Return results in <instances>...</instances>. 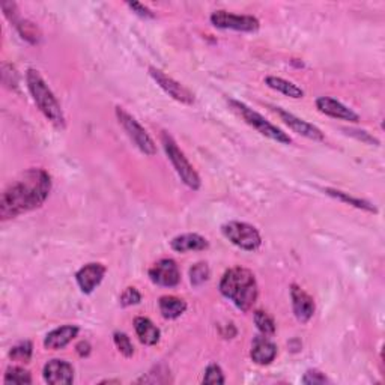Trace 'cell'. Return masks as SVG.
<instances>
[{
  "label": "cell",
  "mask_w": 385,
  "mask_h": 385,
  "mask_svg": "<svg viewBox=\"0 0 385 385\" xmlns=\"http://www.w3.org/2000/svg\"><path fill=\"white\" fill-rule=\"evenodd\" d=\"M161 143H163V148L166 151L167 158L170 160L173 169L176 170L181 181L184 182L190 190L197 191L202 186V181L199 173L195 170V167H192V165L186 157V153L179 149L176 142L173 140V137L169 133L161 134Z\"/></svg>",
  "instance_id": "277c9868"
},
{
  "label": "cell",
  "mask_w": 385,
  "mask_h": 385,
  "mask_svg": "<svg viewBox=\"0 0 385 385\" xmlns=\"http://www.w3.org/2000/svg\"><path fill=\"white\" fill-rule=\"evenodd\" d=\"M134 329H136L139 340L143 345L153 346L160 342L161 331L158 326L149 319V317H144V316L136 317V319H134Z\"/></svg>",
  "instance_id": "d6986e66"
},
{
  "label": "cell",
  "mask_w": 385,
  "mask_h": 385,
  "mask_svg": "<svg viewBox=\"0 0 385 385\" xmlns=\"http://www.w3.org/2000/svg\"><path fill=\"white\" fill-rule=\"evenodd\" d=\"M50 191L52 176L47 170H26L2 192L0 217L5 221L43 206Z\"/></svg>",
  "instance_id": "6da1fadb"
},
{
  "label": "cell",
  "mask_w": 385,
  "mask_h": 385,
  "mask_svg": "<svg viewBox=\"0 0 385 385\" xmlns=\"http://www.w3.org/2000/svg\"><path fill=\"white\" fill-rule=\"evenodd\" d=\"M250 357L259 365L271 364L277 357V346L266 335H259L253 340Z\"/></svg>",
  "instance_id": "e0dca14e"
},
{
  "label": "cell",
  "mask_w": 385,
  "mask_h": 385,
  "mask_svg": "<svg viewBox=\"0 0 385 385\" xmlns=\"http://www.w3.org/2000/svg\"><path fill=\"white\" fill-rule=\"evenodd\" d=\"M271 110L274 113H277L278 116H280V119L287 125L289 128H291L294 133L296 134H300V136L303 137H307V139H310V140H316V142H322L325 140V136H324V133L316 127V125L310 123V122H307L301 118H298L295 116V114L292 113H289L286 110H283L282 107H271Z\"/></svg>",
  "instance_id": "8fae6325"
},
{
  "label": "cell",
  "mask_w": 385,
  "mask_h": 385,
  "mask_svg": "<svg viewBox=\"0 0 385 385\" xmlns=\"http://www.w3.org/2000/svg\"><path fill=\"white\" fill-rule=\"evenodd\" d=\"M211 23L217 29L225 31H238V32H256L261 23L253 15H238L226 11H216L209 17Z\"/></svg>",
  "instance_id": "ba28073f"
},
{
  "label": "cell",
  "mask_w": 385,
  "mask_h": 385,
  "mask_svg": "<svg viewBox=\"0 0 385 385\" xmlns=\"http://www.w3.org/2000/svg\"><path fill=\"white\" fill-rule=\"evenodd\" d=\"M142 301V295L140 292L137 291L136 287H127L125 291L122 292L121 298H119V303L122 307H130V305H136Z\"/></svg>",
  "instance_id": "f546056e"
},
{
  "label": "cell",
  "mask_w": 385,
  "mask_h": 385,
  "mask_svg": "<svg viewBox=\"0 0 385 385\" xmlns=\"http://www.w3.org/2000/svg\"><path fill=\"white\" fill-rule=\"evenodd\" d=\"M13 23L15 24L17 31L20 32L23 40L32 43V44H36L38 41L41 40V33H40V31H38V27L33 23L27 22V20H15Z\"/></svg>",
  "instance_id": "603a6c76"
},
{
  "label": "cell",
  "mask_w": 385,
  "mask_h": 385,
  "mask_svg": "<svg viewBox=\"0 0 385 385\" xmlns=\"http://www.w3.org/2000/svg\"><path fill=\"white\" fill-rule=\"evenodd\" d=\"M202 382L204 384H225L226 382L225 373H223V370H221L218 364H209L205 370Z\"/></svg>",
  "instance_id": "f1b7e54d"
},
{
  "label": "cell",
  "mask_w": 385,
  "mask_h": 385,
  "mask_svg": "<svg viewBox=\"0 0 385 385\" xmlns=\"http://www.w3.org/2000/svg\"><path fill=\"white\" fill-rule=\"evenodd\" d=\"M170 247L176 253L202 252L209 247L208 239L199 234H182L170 241Z\"/></svg>",
  "instance_id": "ac0fdd59"
},
{
  "label": "cell",
  "mask_w": 385,
  "mask_h": 385,
  "mask_svg": "<svg viewBox=\"0 0 385 385\" xmlns=\"http://www.w3.org/2000/svg\"><path fill=\"white\" fill-rule=\"evenodd\" d=\"M116 118L122 125V128L127 131L130 139L144 153V156H156L157 153L156 142L152 140L148 131L142 127L136 118L131 116V114L122 107H116Z\"/></svg>",
  "instance_id": "52a82bcc"
},
{
  "label": "cell",
  "mask_w": 385,
  "mask_h": 385,
  "mask_svg": "<svg viewBox=\"0 0 385 385\" xmlns=\"http://www.w3.org/2000/svg\"><path fill=\"white\" fill-rule=\"evenodd\" d=\"M291 300L296 319L301 324L309 322L313 317L316 309L313 298L298 285H291Z\"/></svg>",
  "instance_id": "7c38bea8"
},
{
  "label": "cell",
  "mask_w": 385,
  "mask_h": 385,
  "mask_svg": "<svg viewBox=\"0 0 385 385\" xmlns=\"http://www.w3.org/2000/svg\"><path fill=\"white\" fill-rule=\"evenodd\" d=\"M152 283L163 287H175L181 282V271L173 259H161L149 269Z\"/></svg>",
  "instance_id": "30bf717a"
},
{
  "label": "cell",
  "mask_w": 385,
  "mask_h": 385,
  "mask_svg": "<svg viewBox=\"0 0 385 385\" xmlns=\"http://www.w3.org/2000/svg\"><path fill=\"white\" fill-rule=\"evenodd\" d=\"M221 232L227 241L238 248L246 250V252H255L262 246V238L259 230L252 225L244 223V221H229V223L221 226Z\"/></svg>",
  "instance_id": "8992f818"
},
{
  "label": "cell",
  "mask_w": 385,
  "mask_h": 385,
  "mask_svg": "<svg viewBox=\"0 0 385 385\" xmlns=\"http://www.w3.org/2000/svg\"><path fill=\"white\" fill-rule=\"evenodd\" d=\"M32 354H33V345L31 342L24 340L14 346L11 352H9V358L17 363H29L32 358Z\"/></svg>",
  "instance_id": "d4e9b609"
},
{
  "label": "cell",
  "mask_w": 385,
  "mask_h": 385,
  "mask_svg": "<svg viewBox=\"0 0 385 385\" xmlns=\"http://www.w3.org/2000/svg\"><path fill=\"white\" fill-rule=\"evenodd\" d=\"M316 107L321 113L326 114V116H331L334 119H342L348 122L360 121L358 113H355L352 109L346 107L345 104L331 98V96H319V98L316 100Z\"/></svg>",
  "instance_id": "9a60e30c"
},
{
  "label": "cell",
  "mask_w": 385,
  "mask_h": 385,
  "mask_svg": "<svg viewBox=\"0 0 385 385\" xmlns=\"http://www.w3.org/2000/svg\"><path fill=\"white\" fill-rule=\"evenodd\" d=\"M91 349L92 348H91L89 342H84V340L75 346V351H77V354L80 355V357H88V355L91 354Z\"/></svg>",
  "instance_id": "836d02e7"
},
{
  "label": "cell",
  "mask_w": 385,
  "mask_h": 385,
  "mask_svg": "<svg viewBox=\"0 0 385 385\" xmlns=\"http://www.w3.org/2000/svg\"><path fill=\"white\" fill-rule=\"evenodd\" d=\"M348 133L351 134V136H354V137H357L358 140H361V142H364V143L377 144V146H378V144H379V140H377V139H375L373 136H370V134H369V133H365V131H355V130H349Z\"/></svg>",
  "instance_id": "d6a6232c"
},
{
  "label": "cell",
  "mask_w": 385,
  "mask_h": 385,
  "mask_svg": "<svg viewBox=\"0 0 385 385\" xmlns=\"http://www.w3.org/2000/svg\"><path fill=\"white\" fill-rule=\"evenodd\" d=\"M220 292L232 301L241 312H248L257 300V282L255 274L247 268H230L221 277Z\"/></svg>",
  "instance_id": "7a4b0ae2"
},
{
  "label": "cell",
  "mask_w": 385,
  "mask_h": 385,
  "mask_svg": "<svg viewBox=\"0 0 385 385\" xmlns=\"http://www.w3.org/2000/svg\"><path fill=\"white\" fill-rule=\"evenodd\" d=\"M80 329L75 325H63L48 333L44 339V346L47 349L59 351L68 346L77 335H79Z\"/></svg>",
  "instance_id": "2e32d148"
},
{
  "label": "cell",
  "mask_w": 385,
  "mask_h": 385,
  "mask_svg": "<svg viewBox=\"0 0 385 385\" xmlns=\"http://www.w3.org/2000/svg\"><path fill=\"white\" fill-rule=\"evenodd\" d=\"M265 83L268 88H271L277 92H280L286 96H289V98H303L304 96V91L300 88V86H296L295 83L289 82V80H285L282 79V77H275V75H268L265 79Z\"/></svg>",
  "instance_id": "44dd1931"
},
{
  "label": "cell",
  "mask_w": 385,
  "mask_h": 385,
  "mask_svg": "<svg viewBox=\"0 0 385 385\" xmlns=\"http://www.w3.org/2000/svg\"><path fill=\"white\" fill-rule=\"evenodd\" d=\"M325 382H329V379H326L325 375L319 370H307L304 373V377H303V384H309V385H315V384H325Z\"/></svg>",
  "instance_id": "4dcf8cb0"
},
{
  "label": "cell",
  "mask_w": 385,
  "mask_h": 385,
  "mask_svg": "<svg viewBox=\"0 0 385 385\" xmlns=\"http://www.w3.org/2000/svg\"><path fill=\"white\" fill-rule=\"evenodd\" d=\"M3 382L5 384H32V377L26 369L14 365V368H9L6 370Z\"/></svg>",
  "instance_id": "484cf974"
},
{
  "label": "cell",
  "mask_w": 385,
  "mask_h": 385,
  "mask_svg": "<svg viewBox=\"0 0 385 385\" xmlns=\"http://www.w3.org/2000/svg\"><path fill=\"white\" fill-rule=\"evenodd\" d=\"M209 266L205 262H199L192 265L190 269V282L192 286H202L209 278Z\"/></svg>",
  "instance_id": "4316f807"
},
{
  "label": "cell",
  "mask_w": 385,
  "mask_h": 385,
  "mask_svg": "<svg viewBox=\"0 0 385 385\" xmlns=\"http://www.w3.org/2000/svg\"><path fill=\"white\" fill-rule=\"evenodd\" d=\"M149 74L153 80L157 82L160 88L165 91L173 100H176L182 104H192L195 103V95H192L186 86H182L175 79H172L167 74L163 73L161 70L156 68V66H151Z\"/></svg>",
  "instance_id": "9c48e42d"
},
{
  "label": "cell",
  "mask_w": 385,
  "mask_h": 385,
  "mask_svg": "<svg viewBox=\"0 0 385 385\" xmlns=\"http://www.w3.org/2000/svg\"><path fill=\"white\" fill-rule=\"evenodd\" d=\"M255 324L257 330L261 331L264 335L269 337L275 334V322L271 315H268L264 310H256L255 312Z\"/></svg>",
  "instance_id": "cb8c5ba5"
},
{
  "label": "cell",
  "mask_w": 385,
  "mask_h": 385,
  "mask_svg": "<svg viewBox=\"0 0 385 385\" xmlns=\"http://www.w3.org/2000/svg\"><path fill=\"white\" fill-rule=\"evenodd\" d=\"M26 82L27 88L31 91L33 101L36 103L38 109L43 112L44 116L50 121L57 130H65V114L61 107V103L57 101L52 89L48 88V84L43 79L40 71L33 68H29L26 73Z\"/></svg>",
  "instance_id": "3957f363"
},
{
  "label": "cell",
  "mask_w": 385,
  "mask_h": 385,
  "mask_svg": "<svg viewBox=\"0 0 385 385\" xmlns=\"http://www.w3.org/2000/svg\"><path fill=\"white\" fill-rule=\"evenodd\" d=\"M160 305V312L163 317L166 319H176L181 315H184L187 310V303L184 300H181L178 296L173 295H165L160 298L158 301Z\"/></svg>",
  "instance_id": "ffe728a7"
},
{
  "label": "cell",
  "mask_w": 385,
  "mask_h": 385,
  "mask_svg": "<svg viewBox=\"0 0 385 385\" xmlns=\"http://www.w3.org/2000/svg\"><path fill=\"white\" fill-rule=\"evenodd\" d=\"M44 381L52 385H68L74 381V368L65 360H52L44 365Z\"/></svg>",
  "instance_id": "4fadbf2b"
},
{
  "label": "cell",
  "mask_w": 385,
  "mask_h": 385,
  "mask_svg": "<svg viewBox=\"0 0 385 385\" xmlns=\"http://www.w3.org/2000/svg\"><path fill=\"white\" fill-rule=\"evenodd\" d=\"M104 275L105 266L103 264H88L77 271L75 282L83 294H92L103 282Z\"/></svg>",
  "instance_id": "5bb4252c"
},
{
  "label": "cell",
  "mask_w": 385,
  "mask_h": 385,
  "mask_svg": "<svg viewBox=\"0 0 385 385\" xmlns=\"http://www.w3.org/2000/svg\"><path fill=\"white\" fill-rule=\"evenodd\" d=\"M229 104H230V107H232V110H235L239 116L250 125V127H253L257 133H261L262 136L271 139L274 142L282 143V144L292 143V137L289 136L287 133L282 131L280 128H277L275 125L266 121L261 113H257L253 109H250L247 104L236 101V100H229Z\"/></svg>",
  "instance_id": "5b68a950"
},
{
  "label": "cell",
  "mask_w": 385,
  "mask_h": 385,
  "mask_svg": "<svg viewBox=\"0 0 385 385\" xmlns=\"http://www.w3.org/2000/svg\"><path fill=\"white\" fill-rule=\"evenodd\" d=\"M127 6L131 9V11H133L134 14L139 15V17H142V18H153V17H156V14H153L148 6H144V5H142V3H137V2H133V3H131V2H128Z\"/></svg>",
  "instance_id": "1f68e13d"
},
{
  "label": "cell",
  "mask_w": 385,
  "mask_h": 385,
  "mask_svg": "<svg viewBox=\"0 0 385 385\" xmlns=\"http://www.w3.org/2000/svg\"><path fill=\"white\" fill-rule=\"evenodd\" d=\"M324 191L329 196H331V197H334L337 200H340V202H345V204H348V205L357 208V209L365 211V213H370V214H377L378 213L377 206H375L372 204V202H369V200H364V199H360V197H354V196L348 195V192L340 191V190H335V188H325Z\"/></svg>",
  "instance_id": "7402d4cb"
},
{
  "label": "cell",
  "mask_w": 385,
  "mask_h": 385,
  "mask_svg": "<svg viewBox=\"0 0 385 385\" xmlns=\"http://www.w3.org/2000/svg\"><path fill=\"white\" fill-rule=\"evenodd\" d=\"M113 342H114V345H116V348L119 349V352L123 355V357H127V358L133 357L134 346H133L130 337L127 334L121 333V331L114 333L113 334Z\"/></svg>",
  "instance_id": "83f0119b"
}]
</instances>
